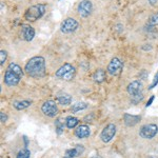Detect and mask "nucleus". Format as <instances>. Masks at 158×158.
Returning a JSON list of instances; mask_svg holds the SVG:
<instances>
[{"label": "nucleus", "instance_id": "nucleus-1", "mask_svg": "<svg viewBox=\"0 0 158 158\" xmlns=\"http://www.w3.org/2000/svg\"><path fill=\"white\" fill-rule=\"evenodd\" d=\"M24 71L27 76L32 78H42L47 74L45 59L42 56H35L27 61L24 67Z\"/></svg>", "mask_w": 158, "mask_h": 158}, {"label": "nucleus", "instance_id": "nucleus-2", "mask_svg": "<svg viewBox=\"0 0 158 158\" xmlns=\"http://www.w3.org/2000/svg\"><path fill=\"white\" fill-rule=\"evenodd\" d=\"M23 76V70L16 62H11L4 73V83L9 86L17 85Z\"/></svg>", "mask_w": 158, "mask_h": 158}, {"label": "nucleus", "instance_id": "nucleus-3", "mask_svg": "<svg viewBox=\"0 0 158 158\" xmlns=\"http://www.w3.org/2000/svg\"><path fill=\"white\" fill-rule=\"evenodd\" d=\"M127 91L131 96L132 101L135 103L140 102L143 99V85L139 80H134L131 83H129Z\"/></svg>", "mask_w": 158, "mask_h": 158}, {"label": "nucleus", "instance_id": "nucleus-4", "mask_svg": "<svg viewBox=\"0 0 158 158\" xmlns=\"http://www.w3.org/2000/svg\"><path fill=\"white\" fill-rule=\"evenodd\" d=\"M45 13L44 4H35L30 6L24 13V19L30 22H34L36 20L40 19Z\"/></svg>", "mask_w": 158, "mask_h": 158}, {"label": "nucleus", "instance_id": "nucleus-5", "mask_svg": "<svg viewBox=\"0 0 158 158\" xmlns=\"http://www.w3.org/2000/svg\"><path fill=\"white\" fill-rule=\"evenodd\" d=\"M76 70L71 63H64L62 67H60L56 71L55 76L59 79H63V80L70 81L75 77Z\"/></svg>", "mask_w": 158, "mask_h": 158}, {"label": "nucleus", "instance_id": "nucleus-6", "mask_svg": "<svg viewBox=\"0 0 158 158\" xmlns=\"http://www.w3.org/2000/svg\"><path fill=\"white\" fill-rule=\"evenodd\" d=\"M158 133V126L155 123H149V124H144L140 128L139 135L141 138L144 139H152Z\"/></svg>", "mask_w": 158, "mask_h": 158}, {"label": "nucleus", "instance_id": "nucleus-7", "mask_svg": "<svg viewBox=\"0 0 158 158\" xmlns=\"http://www.w3.org/2000/svg\"><path fill=\"white\" fill-rule=\"evenodd\" d=\"M79 23L77 20H75L74 18H69L64 19L60 24V31L63 33V34H70V33L75 32L76 30L78 29Z\"/></svg>", "mask_w": 158, "mask_h": 158}, {"label": "nucleus", "instance_id": "nucleus-8", "mask_svg": "<svg viewBox=\"0 0 158 158\" xmlns=\"http://www.w3.org/2000/svg\"><path fill=\"white\" fill-rule=\"evenodd\" d=\"M116 126L114 123H109L106 127H104L100 133V139L104 143H108L114 138L116 135Z\"/></svg>", "mask_w": 158, "mask_h": 158}, {"label": "nucleus", "instance_id": "nucleus-9", "mask_svg": "<svg viewBox=\"0 0 158 158\" xmlns=\"http://www.w3.org/2000/svg\"><path fill=\"white\" fill-rule=\"evenodd\" d=\"M41 111L45 116L53 118V117H55L58 114V106L55 101L48 100L45 102H43V104L41 106Z\"/></svg>", "mask_w": 158, "mask_h": 158}, {"label": "nucleus", "instance_id": "nucleus-10", "mask_svg": "<svg viewBox=\"0 0 158 158\" xmlns=\"http://www.w3.org/2000/svg\"><path fill=\"white\" fill-rule=\"evenodd\" d=\"M122 69H123V62L117 57H114L113 59L110 61L108 65V73L112 76L119 75L122 72Z\"/></svg>", "mask_w": 158, "mask_h": 158}, {"label": "nucleus", "instance_id": "nucleus-11", "mask_svg": "<svg viewBox=\"0 0 158 158\" xmlns=\"http://www.w3.org/2000/svg\"><path fill=\"white\" fill-rule=\"evenodd\" d=\"M77 12L82 18H86L93 12V4L90 0H81L80 3L78 4Z\"/></svg>", "mask_w": 158, "mask_h": 158}, {"label": "nucleus", "instance_id": "nucleus-12", "mask_svg": "<svg viewBox=\"0 0 158 158\" xmlns=\"http://www.w3.org/2000/svg\"><path fill=\"white\" fill-rule=\"evenodd\" d=\"M35 37V30L30 24H22L20 30V38L24 41H32Z\"/></svg>", "mask_w": 158, "mask_h": 158}, {"label": "nucleus", "instance_id": "nucleus-13", "mask_svg": "<svg viewBox=\"0 0 158 158\" xmlns=\"http://www.w3.org/2000/svg\"><path fill=\"white\" fill-rule=\"evenodd\" d=\"M85 152V148H83V146H76L72 148V149H69L65 151V154L64 156H63V158H75V157H78L80 156L82 153Z\"/></svg>", "mask_w": 158, "mask_h": 158}, {"label": "nucleus", "instance_id": "nucleus-14", "mask_svg": "<svg viewBox=\"0 0 158 158\" xmlns=\"http://www.w3.org/2000/svg\"><path fill=\"white\" fill-rule=\"evenodd\" d=\"M91 134V131H90V128H89L86 124H81V126H78L77 128L75 130V135L80 139H83V138H86L89 137Z\"/></svg>", "mask_w": 158, "mask_h": 158}, {"label": "nucleus", "instance_id": "nucleus-15", "mask_svg": "<svg viewBox=\"0 0 158 158\" xmlns=\"http://www.w3.org/2000/svg\"><path fill=\"white\" fill-rule=\"evenodd\" d=\"M140 119H141V117L137 116V115H131V114H128V113L123 115V120H124V123H126L127 127L136 126V124L139 122Z\"/></svg>", "mask_w": 158, "mask_h": 158}, {"label": "nucleus", "instance_id": "nucleus-16", "mask_svg": "<svg viewBox=\"0 0 158 158\" xmlns=\"http://www.w3.org/2000/svg\"><path fill=\"white\" fill-rule=\"evenodd\" d=\"M106 79V73L102 69H99V70H97L93 74V80L96 83H102Z\"/></svg>", "mask_w": 158, "mask_h": 158}, {"label": "nucleus", "instance_id": "nucleus-17", "mask_svg": "<svg viewBox=\"0 0 158 158\" xmlns=\"http://www.w3.org/2000/svg\"><path fill=\"white\" fill-rule=\"evenodd\" d=\"M57 100L62 106H69V104H71V102H72V96L67 93H61L58 94Z\"/></svg>", "mask_w": 158, "mask_h": 158}, {"label": "nucleus", "instance_id": "nucleus-18", "mask_svg": "<svg viewBox=\"0 0 158 158\" xmlns=\"http://www.w3.org/2000/svg\"><path fill=\"white\" fill-rule=\"evenodd\" d=\"M31 101L30 100H21V101H15L14 103H13V106H14V108L16 110H18V111H21V110H24L27 108H29L31 106Z\"/></svg>", "mask_w": 158, "mask_h": 158}, {"label": "nucleus", "instance_id": "nucleus-19", "mask_svg": "<svg viewBox=\"0 0 158 158\" xmlns=\"http://www.w3.org/2000/svg\"><path fill=\"white\" fill-rule=\"evenodd\" d=\"M78 123H79V120L74 116H69L68 118L65 119V126H67V128L69 129L76 128V127L78 126Z\"/></svg>", "mask_w": 158, "mask_h": 158}, {"label": "nucleus", "instance_id": "nucleus-20", "mask_svg": "<svg viewBox=\"0 0 158 158\" xmlns=\"http://www.w3.org/2000/svg\"><path fill=\"white\" fill-rule=\"evenodd\" d=\"M86 108H88V104L85 102H77V103L73 104L72 108H71V111H72V113H76V112L85 110Z\"/></svg>", "mask_w": 158, "mask_h": 158}, {"label": "nucleus", "instance_id": "nucleus-21", "mask_svg": "<svg viewBox=\"0 0 158 158\" xmlns=\"http://www.w3.org/2000/svg\"><path fill=\"white\" fill-rule=\"evenodd\" d=\"M55 128H56V133L58 135H61L63 133V131H64V123L61 121L60 118L55 120Z\"/></svg>", "mask_w": 158, "mask_h": 158}, {"label": "nucleus", "instance_id": "nucleus-22", "mask_svg": "<svg viewBox=\"0 0 158 158\" xmlns=\"http://www.w3.org/2000/svg\"><path fill=\"white\" fill-rule=\"evenodd\" d=\"M148 25L149 27H156V25H158V12L154 13V14L150 16L149 20H148Z\"/></svg>", "mask_w": 158, "mask_h": 158}, {"label": "nucleus", "instance_id": "nucleus-23", "mask_svg": "<svg viewBox=\"0 0 158 158\" xmlns=\"http://www.w3.org/2000/svg\"><path fill=\"white\" fill-rule=\"evenodd\" d=\"M30 156H31L30 150L27 149V148H24V149L20 150V151L18 152L16 158H30Z\"/></svg>", "mask_w": 158, "mask_h": 158}, {"label": "nucleus", "instance_id": "nucleus-24", "mask_svg": "<svg viewBox=\"0 0 158 158\" xmlns=\"http://www.w3.org/2000/svg\"><path fill=\"white\" fill-rule=\"evenodd\" d=\"M6 58H7V53H6V51L1 50V51H0V64L3 65V63L6 61Z\"/></svg>", "mask_w": 158, "mask_h": 158}, {"label": "nucleus", "instance_id": "nucleus-25", "mask_svg": "<svg viewBox=\"0 0 158 158\" xmlns=\"http://www.w3.org/2000/svg\"><path fill=\"white\" fill-rule=\"evenodd\" d=\"M157 85H158V71L156 72V74H155L154 79H153V82L151 83V85H150L149 89H150V90H152V89H154Z\"/></svg>", "mask_w": 158, "mask_h": 158}, {"label": "nucleus", "instance_id": "nucleus-26", "mask_svg": "<svg viewBox=\"0 0 158 158\" xmlns=\"http://www.w3.org/2000/svg\"><path fill=\"white\" fill-rule=\"evenodd\" d=\"M93 118H94V114H90V115H86L85 118H83V121H85V123L86 122H91Z\"/></svg>", "mask_w": 158, "mask_h": 158}, {"label": "nucleus", "instance_id": "nucleus-27", "mask_svg": "<svg viewBox=\"0 0 158 158\" xmlns=\"http://www.w3.org/2000/svg\"><path fill=\"white\" fill-rule=\"evenodd\" d=\"M0 118H1V122H2V123H4V122L7 120L6 114L4 113V112H1V113H0Z\"/></svg>", "mask_w": 158, "mask_h": 158}, {"label": "nucleus", "instance_id": "nucleus-28", "mask_svg": "<svg viewBox=\"0 0 158 158\" xmlns=\"http://www.w3.org/2000/svg\"><path fill=\"white\" fill-rule=\"evenodd\" d=\"M154 98H155L154 96H152V97L149 99V101H148L147 104H146V106H147V108H148V106H151L152 102H153V101H154Z\"/></svg>", "mask_w": 158, "mask_h": 158}, {"label": "nucleus", "instance_id": "nucleus-29", "mask_svg": "<svg viewBox=\"0 0 158 158\" xmlns=\"http://www.w3.org/2000/svg\"><path fill=\"white\" fill-rule=\"evenodd\" d=\"M142 50H143V51H150V50H152L151 44H148V47H146V44H143V47H142Z\"/></svg>", "mask_w": 158, "mask_h": 158}, {"label": "nucleus", "instance_id": "nucleus-30", "mask_svg": "<svg viewBox=\"0 0 158 158\" xmlns=\"http://www.w3.org/2000/svg\"><path fill=\"white\" fill-rule=\"evenodd\" d=\"M148 1H149V3L151 4L152 6H156V4H157L158 0H148Z\"/></svg>", "mask_w": 158, "mask_h": 158}, {"label": "nucleus", "instance_id": "nucleus-31", "mask_svg": "<svg viewBox=\"0 0 158 158\" xmlns=\"http://www.w3.org/2000/svg\"><path fill=\"white\" fill-rule=\"evenodd\" d=\"M92 158H101L100 156H94V157H92Z\"/></svg>", "mask_w": 158, "mask_h": 158}]
</instances>
